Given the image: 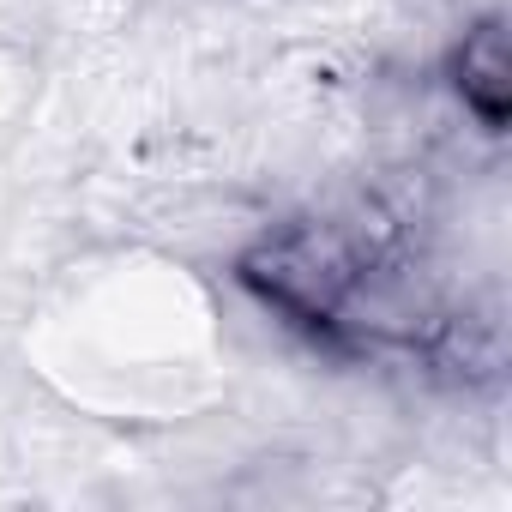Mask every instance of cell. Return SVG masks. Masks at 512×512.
I'll list each match as a JSON object with an SVG mask.
<instances>
[{"label":"cell","instance_id":"6da1fadb","mask_svg":"<svg viewBox=\"0 0 512 512\" xmlns=\"http://www.w3.org/2000/svg\"><path fill=\"white\" fill-rule=\"evenodd\" d=\"M458 91L482 115V127L500 133V121H506V49H500L494 25L464 37V49H458Z\"/></svg>","mask_w":512,"mask_h":512}]
</instances>
